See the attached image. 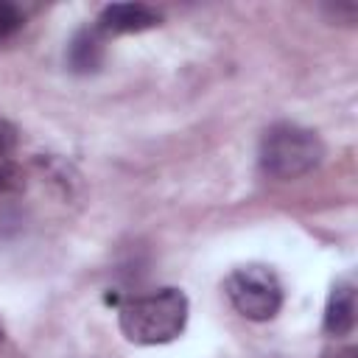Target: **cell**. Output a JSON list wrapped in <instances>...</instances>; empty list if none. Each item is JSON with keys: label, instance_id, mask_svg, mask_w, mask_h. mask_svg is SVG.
<instances>
[{"label": "cell", "instance_id": "52a82bcc", "mask_svg": "<svg viewBox=\"0 0 358 358\" xmlns=\"http://www.w3.org/2000/svg\"><path fill=\"white\" fill-rule=\"evenodd\" d=\"M22 28H25V11L17 3L0 0V50L11 45Z\"/></svg>", "mask_w": 358, "mask_h": 358}, {"label": "cell", "instance_id": "3957f363", "mask_svg": "<svg viewBox=\"0 0 358 358\" xmlns=\"http://www.w3.org/2000/svg\"><path fill=\"white\" fill-rule=\"evenodd\" d=\"M224 291H227L232 308L249 322H268L277 316V310L282 305V285L268 266L235 268L227 277Z\"/></svg>", "mask_w": 358, "mask_h": 358}, {"label": "cell", "instance_id": "7a4b0ae2", "mask_svg": "<svg viewBox=\"0 0 358 358\" xmlns=\"http://www.w3.org/2000/svg\"><path fill=\"white\" fill-rule=\"evenodd\" d=\"M324 157L316 131L296 123H274L260 140V168L271 179H296L313 171Z\"/></svg>", "mask_w": 358, "mask_h": 358}, {"label": "cell", "instance_id": "8992f818", "mask_svg": "<svg viewBox=\"0 0 358 358\" xmlns=\"http://www.w3.org/2000/svg\"><path fill=\"white\" fill-rule=\"evenodd\" d=\"M67 64L73 73H95L103 64V34L92 28H81L67 45Z\"/></svg>", "mask_w": 358, "mask_h": 358}, {"label": "cell", "instance_id": "ba28073f", "mask_svg": "<svg viewBox=\"0 0 358 358\" xmlns=\"http://www.w3.org/2000/svg\"><path fill=\"white\" fill-rule=\"evenodd\" d=\"M25 190V171L11 159H0V199L20 196Z\"/></svg>", "mask_w": 358, "mask_h": 358}, {"label": "cell", "instance_id": "5b68a950", "mask_svg": "<svg viewBox=\"0 0 358 358\" xmlns=\"http://www.w3.org/2000/svg\"><path fill=\"white\" fill-rule=\"evenodd\" d=\"M355 327V285L352 280H338L327 296L324 308V333L333 338L350 336Z\"/></svg>", "mask_w": 358, "mask_h": 358}, {"label": "cell", "instance_id": "6da1fadb", "mask_svg": "<svg viewBox=\"0 0 358 358\" xmlns=\"http://www.w3.org/2000/svg\"><path fill=\"white\" fill-rule=\"evenodd\" d=\"M117 324L131 344H168L187 324V296L179 288H159L134 296L120 305Z\"/></svg>", "mask_w": 358, "mask_h": 358}, {"label": "cell", "instance_id": "8fae6325", "mask_svg": "<svg viewBox=\"0 0 358 358\" xmlns=\"http://www.w3.org/2000/svg\"><path fill=\"white\" fill-rule=\"evenodd\" d=\"M0 341H3V327H0Z\"/></svg>", "mask_w": 358, "mask_h": 358}, {"label": "cell", "instance_id": "277c9868", "mask_svg": "<svg viewBox=\"0 0 358 358\" xmlns=\"http://www.w3.org/2000/svg\"><path fill=\"white\" fill-rule=\"evenodd\" d=\"M159 22H162V14L145 3H112L101 8L95 28L103 36H120V34H140V31L157 28Z\"/></svg>", "mask_w": 358, "mask_h": 358}, {"label": "cell", "instance_id": "30bf717a", "mask_svg": "<svg viewBox=\"0 0 358 358\" xmlns=\"http://www.w3.org/2000/svg\"><path fill=\"white\" fill-rule=\"evenodd\" d=\"M322 358H358L355 347H336V350H327Z\"/></svg>", "mask_w": 358, "mask_h": 358}, {"label": "cell", "instance_id": "9c48e42d", "mask_svg": "<svg viewBox=\"0 0 358 358\" xmlns=\"http://www.w3.org/2000/svg\"><path fill=\"white\" fill-rule=\"evenodd\" d=\"M17 145V129L6 117H0V159H6Z\"/></svg>", "mask_w": 358, "mask_h": 358}]
</instances>
